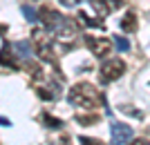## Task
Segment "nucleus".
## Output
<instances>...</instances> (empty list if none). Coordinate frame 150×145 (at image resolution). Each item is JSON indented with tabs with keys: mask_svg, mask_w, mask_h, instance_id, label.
<instances>
[{
	"mask_svg": "<svg viewBox=\"0 0 150 145\" xmlns=\"http://www.w3.org/2000/svg\"><path fill=\"white\" fill-rule=\"evenodd\" d=\"M79 18H81V22H83V25H88V27H101V25H103L101 20H92V18H88V13H85V11H81V13H79Z\"/></svg>",
	"mask_w": 150,
	"mask_h": 145,
	"instance_id": "obj_14",
	"label": "nucleus"
},
{
	"mask_svg": "<svg viewBox=\"0 0 150 145\" xmlns=\"http://www.w3.org/2000/svg\"><path fill=\"white\" fill-rule=\"evenodd\" d=\"M0 125H9V120H7L5 116H0Z\"/></svg>",
	"mask_w": 150,
	"mask_h": 145,
	"instance_id": "obj_20",
	"label": "nucleus"
},
{
	"mask_svg": "<svg viewBox=\"0 0 150 145\" xmlns=\"http://www.w3.org/2000/svg\"><path fill=\"white\" fill-rule=\"evenodd\" d=\"M76 120H79V123H83V125H90V123H96V120H99V116H96V114H90V116H76Z\"/></svg>",
	"mask_w": 150,
	"mask_h": 145,
	"instance_id": "obj_15",
	"label": "nucleus"
},
{
	"mask_svg": "<svg viewBox=\"0 0 150 145\" xmlns=\"http://www.w3.org/2000/svg\"><path fill=\"white\" fill-rule=\"evenodd\" d=\"M110 136H112V145H123L132 141V127L119 123V120H112L110 123Z\"/></svg>",
	"mask_w": 150,
	"mask_h": 145,
	"instance_id": "obj_5",
	"label": "nucleus"
},
{
	"mask_svg": "<svg viewBox=\"0 0 150 145\" xmlns=\"http://www.w3.org/2000/svg\"><path fill=\"white\" fill-rule=\"evenodd\" d=\"M85 45H88V49L92 51L96 58H105L112 49V43L108 40L105 36H85Z\"/></svg>",
	"mask_w": 150,
	"mask_h": 145,
	"instance_id": "obj_4",
	"label": "nucleus"
},
{
	"mask_svg": "<svg viewBox=\"0 0 150 145\" xmlns=\"http://www.w3.org/2000/svg\"><path fill=\"white\" fill-rule=\"evenodd\" d=\"M79 143H81V145H105V143H101L99 139H88V136H81Z\"/></svg>",
	"mask_w": 150,
	"mask_h": 145,
	"instance_id": "obj_16",
	"label": "nucleus"
},
{
	"mask_svg": "<svg viewBox=\"0 0 150 145\" xmlns=\"http://www.w3.org/2000/svg\"><path fill=\"white\" fill-rule=\"evenodd\" d=\"M38 18L43 20V25L47 27V29H52V32H58V29H61V25L65 22V18H63L61 13L54 11V9H47V7L38 11Z\"/></svg>",
	"mask_w": 150,
	"mask_h": 145,
	"instance_id": "obj_6",
	"label": "nucleus"
},
{
	"mask_svg": "<svg viewBox=\"0 0 150 145\" xmlns=\"http://www.w3.org/2000/svg\"><path fill=\"white\" fill-rule=\"evenodd\" d=\"M125 71V65L121 58H110V60H105V63L101 65V83L103 85H108V83H114L117 78H121Z\"/></svg>",
	"mask_w": 150,
	"mask_h": 145,
	"instance_id": "obj_2",
	"label": "nucleus"
},
{
	"mask_svg": "<svg viewBox=\"0 0 150 145\" xmlns=\"http://www.w3.org/2000/svg\"><path fill=\"white\" fill-rule=\"evenodd\" d=\"M90 5L99 16H108L121 7V0H90Z\"/></svg>",
	"mask_w": 150,
	"mask_h": 145,
	"instance_id": "obj_8",
	"label": "nucleus"
},
{
	"mask_svg": "<svg viewBox=\"0 0 150 145\" xmlns=\"http://www.w3.org/2000/svg\"><path fill=\"white\" fill-rule=\"evenodd\" d=\"M11 49H13V45H9V43L2 45V49H0V65L7 67V69H18V67H20L18 56L11 54Z\"/></svg>",
	"mask_w": 150,
	"mask_h": 145,
	"instance_id": "obj_7",
	"label": "nucleus"
},
{
	"mask_svg": "<svg viewBox=\"0 0 150 145\" xmlns=\"http://www.w3.org/2000/svg\"><path fill=\"white\" fill-rule=\"evenodd\" d=\"M13 51H18V58H23V60L31 58V54H34L31 45H29V43H25V40H20V43H16V45H13Z\"/></svg>",
	"mask_w": 150,
	"mask_h": 145,
	"instance_id": "obj_10",
	"label": "nucleus"
},
{
	"mask_svg": "<svg viewBox=\"0 0 150 145\" xmlns=\"http://www.w3.org/2000/svg\"><path fill=\"white\" fill-rule=\"evenodd\" d=\"M61 2H63V5H67V7H69V5H76V2H81V0H61Z\"/></svg>",
	"mask_w": 150,
	"mask_h": 145,
	"instance_id": "obj_18",
	"label": "nucleus"
},
{
	"mask_svg": "<svg viewBox=\"0 0 150 145\" xmlns=\"http://www.w3.org/2000/svg\"><path fill=\"white\" fill-rule=\"evenodd\" d=\"M34 36V45H36V51L38 56L43 58V60H47V63H52L54 60V49H52V36H47L45 32H40V29H36V32L31 34Z\"/></svg>",
	"mask_w": 150,
	"mask_h": 145,
	"instance_id": "obj_3",
	"label": "nucleus"
},
{
	"mask_svg": "<svg viewBox=\"0 0 150 145\" xmlns=\"http://www.w3.org/2000/svg\"><path fill=\"white\" fill-rule=\"evenodd\" d=\"M7 34V25H0V36H5Z\"/></svg>",
	"mask_w": 150,
	"mask_h": 145,
	"instance_id": "obj_19",
	"label": "nucleus"
},
{
	"mask_svg": "<svg viewBox=\"0 0 150 145\" xmlns=\"http://www.w3.org/2000/svg\"><path fill=\"white\" fill-rule=\"evenodd\" d=\"M67 101H69V105L83 107V109H94V107H99V105H108L105 96L99 94V92H96L92 85H88V83L74 85V87L69 89V94H67Z\"/></svg>",
	"mask_w": 150,
	"mask_h": 145,
	"instance_id": "obj_1",
	"label": "nucleus"
},
{
	"mask_svg": "<svg viewBox=\"0 0 150 145\" xmlns=\"http://www.w3.org/2000/svg\"><path fill=\"white\" fill-rule=\"evenodd\" d=\"M43 120H45V125H47V127H54V130H61V127H63V120L56 118V116H50L47 112L43 114Z\"/></svg>",
	"mask_w": 150,
	"mask_h": 145,
	"instance_id": "obj_11",
	"label": "nucleus"
},
{
	"mask_svg": "<svg viewBox=\"0 0 150 145\" xmlns=\"http://www.w3.org/2000/svg\"><path fill=\"white\" fill-rule=\"evenodd\" d=\"M130 145H150V143H148L146 139H134V141H132Z\"/></svg>",
	"mask_w": 150,
	"mask_h": 145,
	"instance_id": "obj_17",
	"label": "nucleus"
},
{
	"mask_svg": "<svg viewBox=\"0 0 150 145\" xmlns=\"http://www.w3.org/2000/svg\"><path fill=\"white\" fill-rule=\"evenodd\" d=\"M114 45H117V49H119L121 54L130 49V40H128L125 36H114Z\"/></svg>",
	"mask_w": 150,
	"mask_h": 145,
	"instance_id": "obj_12",
	"label": "nucleus"
},
{
	"mask_svg": "<svg viewBox=\"0 0 150 145\" xmlns=\"http://www.w3.org/2000/svg\"><path fill=\"white\" fill-rule=\"evenodd\" d=\"M23 13H25V18L29 20V22H36V20H40V18H38V11H36V9H31L29 5H23Z\"/></svg>",
	"mask_w": 150,
	"mask_h": 145,
	"instance_id": "obj_13",
	"label": "nucleus"
},
{
	"mask_svg": "<svg viewBox=\"0 0 150 145\" xmlns=\"http://www.w3.org/2000/svg\"><path fill=\"white\" fill-rule=\"evenodd\" d=\"M121 29H123V34H134L137 32V16L132 11H128L121 18Z\"/></svg>",
	"mask_w": 150,
	"mask_h": 145,
	"instance_id": "obj_9",
	"label": "nucleus"
}]
</instances>
